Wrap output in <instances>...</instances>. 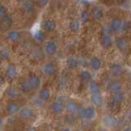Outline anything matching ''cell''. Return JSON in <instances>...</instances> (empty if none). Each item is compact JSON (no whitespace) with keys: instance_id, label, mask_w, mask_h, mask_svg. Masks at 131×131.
<instances>
[{"instance_id":"25","label":"cell","mask_w":131,"mask_h":131,"mask_svg":"<svg viewBox=\"0 0 131 131\" xmlns=\"http://www.w3.org/2000/svg\"><path fill=\"white\" fill-rule=\"evenodd\" d=\"M35 3L33 2L32 0H25L22 4V8L25 12H27V13H30V12H34L35 10Z\"/></svg>"},{"instance_id":"14","label":"cell","mask_w":131,"mask_h":131,"mask_svg":"<svg viewBox=\"0 0 131 131\" xmlns=\"http://www.w3.org/2000/svg\"><path fill=\"white\" fill-rule=\"evenodd\" d=\"M122 20L120 18H114L110 24V30L113 33H118L121 31V26H122Z\"/></svg>"},{"instance_id":"17","label":"cell","mask_w":131,"mask_h":131,"mask_svg":"<svg viewBox=\"0 0 131 131\" xmlns=\"http://www.w3.org/2000/svg\"><path fill=\"white\" fill-rule=\"evenodd\" d=\"M100 43L102 48L106 49H108L112 47L113 45V40L109 35H103L100 39Z\"/></svg>"},{"instance_id":"2","label":"cell","mask_w":131,"mask_h":131,"mask_svg":"<svg viewBox=\"0 0 131 131\" xmlns=\"http://www.w3.org/2000/svg\"><path fill=\"white\" fill-rule=\"evenodd\" d=\"M102 123L106 128L113 129L118 125V121H117V119L113 116L106 115V116H103V117L102 118Z\"/></svg>"},{"instance_id":"21","label":"cell","mask_w":131,"mask_h":131,"mask_svg":"<svg viewBox=\"0 0 131 131\" xmlns=\"http://www.w3.org/2000/svg\"><path fill=\"white\" fill-rule=\"evenodd\" d=\"M103 16H104V12L103 10L100 7H94L92 10V16L93 18L99 21L101 20L102 18H103Z\"/></svg>"},{"instance_id":"35","label":"cell","mask_w":131,"mask_h":131,"mask_svg":"<svg viewBox=\"0 0 131 131\" xmlns=\"http://www.w3.org/2000/svg\"><path fill=\"white\" fill-rule=\"evenodd\" d=\"M131 30V20H126L125 21L122 22V26H121V31L123 32H128Z\"/></svg>"},{"instance_id":"19","label":"cell","mask_w":131,"mask_h":131,"mask_svg":"<svg viewBox=\"0 0 131 131\" xmlns=\"http://www.w3.org/2000/svg\"><path fill=\"white\" fill-rule=\"evenodd\" d=\"M89 65H90V67L94 71H99L101 69L102 66V60L99 58V57H93L91 58L90 60V62H89Z\"/></svg>"},{"instance_id":"18","label":"cell","mask_w":131,"mask_h":131,"mask_svg":"<svg viewBox=\"0 0 131 131\" xmlns=\"http://www.w3.org/2000/svg\"><path fill=\"white\" fill-rule=\"evenodd\" d=\"M7 39L10 41L11 43H18L19 41L20 40V38H21V35L19 31L16 30H10L8 31L7 35Z\"/></svg>"},{"instance_id":"41","label":"cell","mask_w":131,"mask_h":131,"mask_svg":"<svg viewBox=\"0 0 131 131\" xmlns=\"http://www.w3.org/2000/svg\"><path fill=\"white\" fill-rule=\"evenodd\" d=\"M127 118H128V121L131 123V111L129 112V114H128V116H127Z\"/></svg>"},{"instance_id":"7","label":"cell","mask_w":131,"mask_h":131,"mask_svg":"<svg viewBox=\"0 0 131 131\" xmlns=\"http://www.w3.org/2000/svg\"><path fill=\"white\" fill-rule=\"evenodd\" d=\"M51 110L55 115H61L65 111V104L60 100H56L52 102Z\"/></svg>"},{"instance_id":"45","label":"cell","mask_w":131,"mask_h":131,"mask_svg":"<svg viewBox=\"0 0 131 131\" xmlns=\"http://www.w3.org/2000/svg\"><path fill=\"white\" fill-rule=\"evenodd\" d=\"M14 1H16V2H18V3H20V2H24L25 0H14Z\"/></svg>"},{"instance_id":"4","label":"cell","mask_w":131,"mask_h":131,"mask_svg":"<svg viewBox=\"0 0 131 131\" xmlns=\"http://www.w3.org/2000/svg\"><path fill=\"white\" fill-rule=\"evenodd\" d=\"M20 108H21L20 105L16 100H11L7 102L6 106V112L8 115L12 116V115H15L19 112Z\"/></svg>"},{"instance_id":"23","label":"cell","mask_w":131,"mask_h":131,"mask_svg":"<svg viewBox=\"0 0 131 131\" xmlns=\"http://www.w3.org/2000/svg\"><path fill=\"white\" fill-rule=\"evenodd\" d=\"M12 25V17L9 16H5L4 18L0 19V30H6L10 28Z\"/></svg>"},{"instance_id":"12","label":"cell","mask_w":131,"mask_h":131,"mask_svg":"<svg viewBox=\"0 0 131 131\" xmlns=\"http://www.w3.org/2000/svg\"><path fill=\"white\" fill-rule=\"evenodd\" d=\"M28 81L30 84L31 85V87L33 90H35L37 89H39L41 85V79L39 75H35V74H32L28 78Z\"/></svg>"},{"instance_id":"46","label":"cell","mask_w":131,"mask_h":131,"mask_svg":"<svg viewBox=\"0 0 131 131\" xmlns=\"http://www.w3.org/2000/svg\"><path fill=\"white\" fill-rule=\"evenodd\" d=\"M2 61H3V59L1 58V57H0V66L2 65Z\"/></svg>"},{"instance_id":"32","label":"cell","mask_w":131,"mask_h":131,"mask_svg":"<svg viewBox=\"0 0 131 131\" xmlns=\"http://www.w3.org/2000/svg\"><path fill=\"white\" fill-rule=\"evenodd\" d=\"M0 57L2 59L4 60H9L11 57L10 50L7 48H3L0 49Z\"/></svg>"},{"instance_id":"26","label":"cell","mask_w":131,"mask_h":131,"mask_svg":"<svg viewBox=\"0 0 131 131\" xmlns=\"http://www.w3.org/2000/svg\"><path fill=\"white\" fill-rule=\"evenodd\" d=\"M89 91L91 93V94H96V93H101L102 89L100 85L96 81L91 80L89 82Z\"/></svg>"},{"instance_id":"43","label":"cell","mask_w":131,"mask_h":131,"mask_svg":"<svg viewBox=\"0 0 131 131\" xmlns=\"http://www.w3.org/2000/svg\"><path fill=\"white\" fill-rule=\"evenodd\" d=\"M63 131H71V128H69V127H67V128H65L63 129Z\"/></svg>"},{"instance_id":"34","label":"cell","mask_w":131,"mask_h":131,"mask_svg":"<svg viewBox=\"0 0 131 131\" xmlns=\"http://www.w3.org/2000/svg\"><path fill=\"white\" fill-rule=\"evenodd\" d=\"M77 122L76 118L75 117V115H70L68 114L67 116H66V123L68 125H75Z\"/></svg>"},{"instance_id":"31","label":"cell","mask_w":131,"mask_h":131,"mask_svg":"<svg viewBox=\"0 0 131 131\" xmlns=\"http://www.w3.org/2000/svg\"><path fill=\"white\" fill-rule=\"evenodd\" d=\"M34 37H35V40L37 41V42H39V43H43V41L45 40V35L41 30H36L35 32Z\"/></svg>"},{"instance_id":"24","label":"cell","mask_w":131,"mask_h":131,"mask_svg":"<svg viewBox=\"0 0 131 131\" xmlns=\"http://www.w3.org/2000/svg\"><path fill=\"white\" fill-rule=\"evenodd\" d=\"M51 97V92L48 88H43L39 92V98L42 102H48Z\"/></svg>"},{"instance_id":"29","label":"cell","mask_w":131,"mask_h":131,"mask_svg":"<svg viewBox=\"0 0 131 131\" xmlns=\"http://www.w3.org/2000/svg\"><path fill=\"white\" fill-rule=\"evenodd\" d=\"M70 30L73 33H78L80 30V23L77 20H72L69 24Z\"/></svg>"},{"instance_id":"44","label":"cell","mask_w":131,"mask_h":131,"mask_svg":"<svg viewBox=\"0 0 131 131\" xmlns=\"http://www.w3.org/2000/svg\"><path fill=\"white\" fill-rule=\"evenodd\" d=\"M28 131H36V129L35 128H30V129H29Z\"/></svg>"},{"instance_id":"11","label":"cell","mask_w":131,"mask_h":131,"mask_svg":"<svg viewBox=\"0 0 131 131\" xmlns=\"http://www.w3.org/2000/svg\"><path fill=\"white\" fill-rule=\"evenodd\" d=\"M6 76L10 81L14 80L17 76V70L13 64H9L6 69Z\"/></svg>"},{"instance_id":"37","label":"cell","mask_w":131,"mask_h":131,"mask_svg":"<svg viewBox=\"0 0 131 131\" xmlns=\"http://www.w3.org/2000/svg\"><path fill=\"white\" fill-rule=\"evenodd\" d=\"M49 3V0H35V3L37 4L40 7H43L48 5Z\"/></svg>"},{"instance_id":"10","label":"cell","mask_w":131,"mask_h":131,"mask_svg":"<svg viewBox=\"0 0 131 131\" xmlns=\"http://www.w3.org/2000/svg\"><path fill=\"white\" fill-rule=\"evenodd\" d=\"M57 50V45L55 42H53V41H49V42H48L45 44L44 51L48 56L51 57V56L55 55Z\"/></svg>"},{"instance_id":"9","label":"cell","mask_w":131,"mask_h":131,"mask_svg":"<svg viewBox=\"0 0 131 131\" xmlns=\"http://www.w3.org/2000/svg\"><path fill=\"white\" fill-rule=\"evenodd\" d=\"M111 73L116 77H121L124 75L125 70L120 63H113L110 67Z\"/></svg>"},{"instance_id":"1","label":"cell","mask_w":131,"mask_h":131,"mask_svg":"<svg viewBox=\"0 0 131 131\" xmlns=\"http://www.w3.org/2000/svg\"><path fill=\"white\" fill-rule=\"evenodd\" d=\"M77 115L80 119H83L85 121H91L97 116V112L94 106H89L84 108H80Z\"/></svg>"},{"instance_id":"38","label":"cell","mask_w":131,"mask_h":131,"mask_svg":"<svg viewBox=\"0 0 131 131\" xmlns=\"http://www.w3.org/2000/svg\"><path fill=\"white\" fill-rule=\"evenodd\" d=\"M117 106H118V105L115 104L112 101L108 103V108H109V110H111V111H114L115 109H116V108L117 107Z\"/></svg>"},{"instance_id":"8","label":"cell","mask_w":131,"mask_h":131,"mask_svg":"<svg viewBox=\"0 0 131 131\" xmlns=\"http://www.w3.org/2000/svg\"><path fill=\"white\" fill-rule=\"evenodd\" d=\"M116 46L121 52H125L129 48V41L125 37H120L116 40Z\"/></svg>"},{"instance_id":"13","label":"cell","mask_w":131,"mask_h":131,"mask_svg":"<svg viewBox=\"0 0 131 131\" xmlns=\"http://www.w3.org/2000/svg\"><path fill=\"white\" fill-rule=\"evenodd\" d=\"M42 28L48 32H52L57 29V23L51 19L44 20L42 22Z\"/></svg>"},{"instance_id":"20","label":"cell","mask_w":131,"mask_h":131,"mask_svg":"<svg viewBox=\"0 0 131 131\" xmlns=\"http://www.w3.org/2000/svg\"><path fill=\"white\" fill-rule=\"evenodd\" d=\"M125 100V94L123 93V91H120V92H116L114 93L112 95V102L115 104L116 105H121Z\"/></svg>"},{"instance_id":"42","label":"cell","mask_w":131,"mask_h":131,"mask_svg":"<svg viewBox=\"0 0 131 131\" xmlns=\"http://www.w3.org/2000/svg\"><path fill=\"white\" fill-rule=\"evenodd\" d=\"M123 131H131V126H128L123 129Z\"/></svg>"},{"instance_id":"22","label":"cell","mask_w":131,"mask_h":131,"mask_svg":"<svg viewBox=\"0 0 131 131\" xmlns=\"http://www.w3.org/2000/svg\"><path fill=\"white\" fill-rule=\"evenodd\" d=\"M42 71H43V72L46 75H48V76H52L55 74L56 70H55L54 65H53L52 62H48V63H46L43 67Z\"/></svg>"},{"instance_id":"5","label":"cell","mask_w":131,"mask_h":131,"mask_svg":"<svg viewBox=\"0 0 131 131\" xmlns=\"http://www.w3.org/2000/svg\"><path fill=\"white\" fill-rule=\"evenodd\" d=\"M80 107L79 104L74 100H69L65 105V110L67 111V114L70 115H76L80 111Z\"/></svg>"},{"instance_id":"3","label":"cell","mask_w":131,"mask_h":131,"mask_svg":"<svg viewBox=\"0 0 131 131\" xmlns=\"http://www.w3.org/2000/svg\"><path fill=\"white\" fill-rule=\"evenodd\" d=\"M19 116L20 118H22L23 120L30 121L35 118V113L34 112V110L31 109L30 107L25 106L23 108H20V110L19 111Z\"/></svg>"},{"instance_id":"15","label":"cell","mask_w":131,"mask_h":131,"mask_svg":"<svg viewBox=\"0 0 131 131\" xmlns=\"http://www.w3.org/2000/svg\"><path fill=\"white\" fill-rule=\"evenodd\" d=\"M123 89V85L121 83L120 81L118 80H115V81H112L110 82L108 86H107V89L110 93H116V92H120L122 91Z\"/></svg>"},{"instance_id":"28","label":"cell","mask_w":131,"mask_h":131,"mask_svg":"<svg viewBox=\"0 0 131 131\" xmlns=\"http://www.w3.org/2000/svg\"><path fill=\"white\" fill-rule=\"evenodd\" d=\"M80 78L83 83H89L92 80V75L89 71H83L80 73Z\"/></svg>"},{"instance_id":"27","label":"cell","mask_w":131,"mask_h":131,"mask_svg":"<svg viewBox=\"0 0 131 131\" xmlns=\"http://www.w3.org/2000/svg\"><path fill=\"white\" fill-rule=\"evenodd\" d=\"M20 90L21 92L25 93H28L33 91V89L31 87V85L30 84V83H29L28 80H24V81L21 82V83H20Z\"/></svg>"},{"instance_id":"16","label":"cell","mask_w":131,"mask_h":131,"mask_svg":"<svg viewBox=\"0 0 131 131\" xmlns=\"http://www.w3.org/2000/svg\"><path fill=\"white\" fill-rule=\"evenodd\" d=\"M91 102L94 106L101 107L104 104V98L102 96V93L91 94Z\"/></svg>"},{"instance_id":"40","label":"cell","mask_w":131,"mask_h":131,"mask_svg":"<svg viewBox=\"0 0 131 131\" xmlns=\"http://www.w3.org/2000/svg\"><path fill=\"white\" fill-rule=\"evenodd\" d=\"M60 86H61V89L65 88V86H66V82H65V80H61V81H60V83H59V87H60Z\"/></svg>"},{"instance_id":"39","label":"cell","mask_w":131,"mask_h":131,"mask_svg":"<svg viewBox=\"0 0 131 131\" xmlns=\"http://www.w3.org/2000/svg\"><path fill=\"white\" fill-rule=\"evenodd\" d=\"M4 84H5V79L0 75V87H2Z\"/></svg>"},{"instance_id":"36","label":"cell","mask_w":131,"mask_h":131,"mask_svg":"<svg viewBox=\"0 0 131 131\" xmlns=\"http://www.w3.org/2000/svg\"><path fill=\"white\" fill-rule=\"evenodd\" d=\"M7 7L3 5V4H0V19L4 18L5 16H7Z\"/></svg>"},{"instance_id":"33","label":"cell","mask_w":131,"mask_h":131,"mask_svg":"<svg viewBox=\"0 0 131 131\" xmlns=\"http://www.w3.org/2000/svg\"><path fill=\"white\" fill-rule=\"evenodd\" d=\"M90 20V13L87 10H84L80 14V20L83 24H86Z\"/></svg>"},{"instance_id":"30","label":"cell","mask_w":131,"mask_h":131,"mask_svg":"<svg viewBox=\"0 0 131 131\" xmlns=\"http://www.w3.org/2000/svg\"><path fill=\"white\" fill-rule=\"evenodd\" d=\"M67 66L69 69L73 70L78 67L79 66V61L75 57H69L67 60Z\"/></svg>"},{"instance_id":"6","label":"cell","mask_w":131,"mask_h":131,"mask_svg":"<svg viewBox=\"0 0 131 131\" xmlns=\"http://www.w3.org/2000/svg\"><path fill=\"white\" fill-rule=\"evenodd\" d=\"M5 94L11 100H16L21 97V91L15 87H9L7 89Z\"/></svg>"}]
</instances>
